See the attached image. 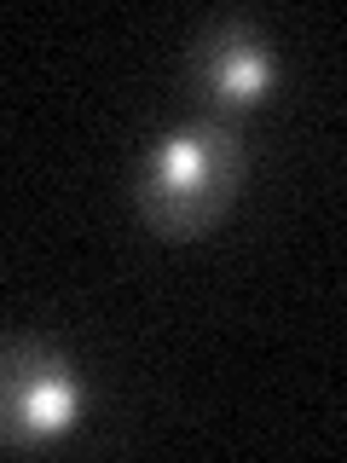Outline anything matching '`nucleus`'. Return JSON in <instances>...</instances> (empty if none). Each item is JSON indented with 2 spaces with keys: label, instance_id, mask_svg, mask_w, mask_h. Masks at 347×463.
Returning <instances> with one entry per match:
<instances>
[{
  "label": "nucleus",
  "instance_id": "obj_3",
  "mask_svg": "<svg viewBox=\"0 0 347 463\" xmlns=\"http://www.w3.org/2000/svg\"><path fill=\"white\" fill-rule=\"evenodd\" d=\"M272 81H278V47L249 18H214L185 47V87L197 93V105L209 116L231 122L255 99H267Z\"/></svg>",
  "mask_w": 347,
  "mask_h": 463
},
{
  "label": "nucleus",
  "instance_id": "obj_1",
  "mask_svg": "<svg viewBox=\"0 0 347 463\" xmlns=\"http://www.w3.org/2000/svg\"><path fill=\"white\" fill-rule=\"evenodd\" d=\"M243 134L226 116L168 128L134 168V209L156 238H202L243 192Z\"/></svg>",
  "mask_w": 347,
  "mask_h": 463
},
{
  "label": "nucleus",
  "instance_id": "obj_2",
  "mask_svg": "<svg viewBox=\"0 0 347 463\" xmlns=\"http://www.w3.org/2000/svg\"><path fill=\"white\" fill-rule=\"evenodd\" d=\"M81 417V376L35 336L0 342V446L35 452Z\"/></svg>",
  "mask_w": 347,
  "mask_h": 463
}]
</instances>
